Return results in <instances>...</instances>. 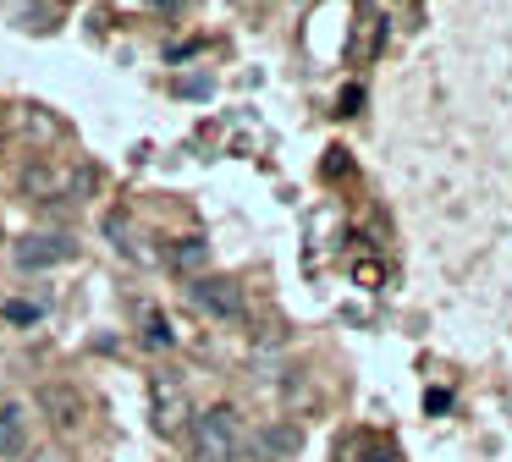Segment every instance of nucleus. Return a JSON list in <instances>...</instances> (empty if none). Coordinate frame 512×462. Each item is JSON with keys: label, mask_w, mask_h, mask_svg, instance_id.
I'll return each mask as SVG.
<instances>
[{"label": "nucleus", "mask_w": 512, "mask_h": 462, "mask_svg": "<svg viewBox=\"0 0 512 462\" xmlns=\"http://www.w3.org/2000/svg\"><path fill=\"white\" fill-rule=\"evenodd\" d=\"M188 446L199 462H237L248 451V435H243V413L237 407H204L188 429Z\"/></svg>", "instance_id": "f257e3e1"}, {"label": "nucleus", "mask_w": 512, "mask_h": 462, "mask_svg": "<svg viewBox=\"0 0 512 462\" xmlns=\"http://www.w3.org/2000/svg\"><path fill=\"white\" fill-rule=\"evenodd\" d=\"M298 440H303V435H298L292 424H270L265 435L248 440V451H254L259 462H276V457H292V451H298Z\"/></svg>", "instance_id": "39448f33"}, {"label": "nucleus", "mask_w": 512, "mask_h": 462, "mask_svg": "<svg viewBox=\"0 0 512 462\" xmlns=\"http://www.w3.org/2000/svg\"><path fill=\"white\" fill-rule=\"evenodd\" d=\"M28 457V413L17 402L0 407V462H23Z\"/></svg>", "instance_id": "20e7f679"}, {"label": "nucleus", "mask_w": 512, "mask_h": 462, "mask_svg": "<svg viewBox=\"0 0 512 462\" xmlns=\"http://www.w3.org/2000/svg\"><path fill=\"white\" fill-rule=\"evenodd\" d=\"M193 303H199L204 314H215V319H243V292H237L232 281H215V275L193 281Z\"/></svg>", "instance_id": "7ed1b4c3"}, {"label": "nucleus", "mask_w": 512, "mask_h": 462, "mask_svg": "<svg viewBox=\"0 0 512 462\" xmlns=\"http://www.w3.org/2000/svg\"><path fill=\"white\" fill-rule=\"evenodd\" d=\"M45 407H50V413H61V418H56L61 429H78V424H83V402H78L72 391H56V385H50V391H45Z\"/></svg>", "instance_id": "423d86ee"}, {"label": "nucleus", "mask_w": 512, "mask_h": 462, "mask_svg": "<svg viewBox=\"0 0 512 462\" xmlns=\"http://www.w3.org/2000/svg\"><path fill=\"white\" fill-rule=\"evenodd\" d=\"M6 319H12V325H34L39 308H34V303H6Z\"/></svg>", "instance_id": "0eeeda50"}, {"label": "nucleus", "mask_w": 512, "mask_h": 462, "mask_svg": "<svg viewBox=\"0 0 512 462\" xmlns=\"http://www.w3.org/2000/svg\"><path fill=\"white\" fill-rule=\"evenodd\" d=\"M72 253H78V242H72L67 231H34V237H23L12 248V259L23 264V270H50V264H67Z\"/></svg>", "instance_id": "f03ea898"}]
</instances>
